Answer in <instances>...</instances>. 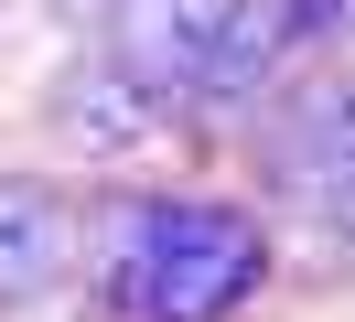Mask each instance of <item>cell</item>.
<instances>
[{"instance_id": "6da1fadb", "label": "cell", "mask_w": 355, "mask_h": 322, "mask_svg": "<svg viewBox=\"0 0 355 322\" xmlns=\"http://www.w3.org/2000/svg\"><path fill=\"white\" fill-rule=\"evenodd\" d=\"M269 236L237 204H108V290L130 322H226L237 301H259Z\"/></svg>"}, {"instance_id": "3957f363", "label": "cell", "mask_w": 355, "mask_h": 322, "mask_svg": "<svg viewBox=\"0 0 355 322\" xmlns=\"http://www.w3.org/2000/svg\"><path fill=\"white\" fill-rule=\"evenodd\" d=\"M226 11H237V0H119L108 54H119V75L162 107V97L194 86V64H205V43L226 33Z\"/></svg>"}, {"instance_id": "7a4b0ae2", "label": "cell", "mask_w": 355, "mask_h": 322, "mask_svg": "<svg viewBox=\"0 0 355 322\" xmlns=\"http://www.w3.org/2000/svg\"><path fill=\"white\" fill-rule=\"evenodd\" d=\"M269 172L312 215H355V86H302L269 129Z\"/></svg>"}, {"instance_id": "277c9868", "label": "cell", "mask_w": 355, "mask_h": 322, "mask_svg": "<svg viewBox=\"0 0 355 322\" xmlns=\"http://www.w3.org/2000/svg\"><path fill=\"white\" fill-rule=\"evenodd\" d=\"M65 269H76V204L54 183H33V172H11L0 183V301L54 290Z\"/></svg>"}]
</instances>
